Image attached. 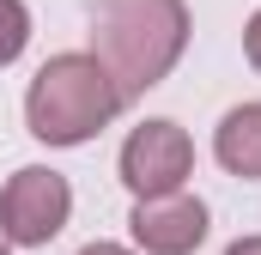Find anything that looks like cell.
Masks as SVG:
<instances>
[{"label":"cell","mask_w":261,"mask_h":255,"mask_svg":"<svg viewBox=\"0 0 261 255\" xmlns=\"http://www.w3.org/2000/svg\"><path fill=\"white\" fill-rule=\"evenodd\" d=\"M91 55L110 67L122 104L152 91L189 43V6L182 0H97L91 12Z\"/></svg>","instance_id":"6da1fadb"},{"label":"cell","mask_w":261,"mask_h":255,"mask_svg":"<svg viewBox=\"0 0 261 255\" xmlns=\"http://www.w3.org/2000/svg\"><path fill=\"white\" fill-rule=\"evenodd\" d=\"M116 110H122V91H116L110 67L97 61V55H55V61L31 79V97H24L31 134L49 140V146L91 140Z\"/></svg>","instance_id":"7a4b0ae2"},{"label":"cell","mask_w":261,"mask_h":255,"mask_svg":"<svg viewBox=\"0 0 261 255\" xmlns=\"http://www.w3.org/2000/svg\"><path fill=\"white\" fill-rule=\"evenodd\" d=\"M67 213H73L67 176L43 170V164H24V170L0 189V237L37 249V243H49V237L67 225Z\"/></svg>","instance_id":"3957f363"},{"label":"cell","mask_w":261,"mask_h":255,"mask_svg":"<svg viewBox=\"0 0 261 255\" xmlns=\"http://www.w3.org/2000/svg\"><path fill=\"white\" fill-rule=\"evenodd\" d=\"M189 170H195V146H189V134L176 122H146V128H134L128 146H122V183L140 200L182 189Z\"/></svg>","instance_id":"277c9868"},{"label":"cell","mask_w":261,"mask_h":255,"mask_svg":"<svg viewBox=\"0 0 261 255\" xmlns=\"http://www.w3.org/2000/svg\"><path fill=\"white\" fill-rule=\"evenodd\" d=\"M134 237H140V249L146 255H189L206 237V207H200L195 194L170 189V194H146L140 207H134Z\"/></svg>","instance_id":"5b68a950"},{"label":"cell","mask_w":261,"mask_h":255,"mask_svg":"<svg viewBox=\"0 0 261 255\" xmlns=\"http://www.w3.org/2000/svg\"><path fill=\"white\" fill-rule=\"evenodd\" d=\"M219 164L231 176H261V104H243L219 122V140H213Z\"/></svg>","instance_id":"8992f818"},{"label":"cell","mask_w":261,"mask_h":255,"mask_svg":"<svg viewBox=\"0 0 261 255\" xmlns=\"http://www.w3.org/2000/svg\"><path fill=\"white\" fill-rule=\"evenodd\" d=\"M31 43V12L18 0H0V67L18 61V49Z\"/></svg>","instance_id":"52a82bcc"},{"label":"cell","mask_w":261,"mask_h":255,"mask_svg":"<svg viewBox=\"0 0 261 255\" xmlns=\"http://www.w3.org/2000/svg\"><path fill=\"white\" fill-rule=\"evenodd\" d=\"M243 49H249V61H255V73H261V12L249 18V31H243Z\"/></svg>","instance_id":"ba28073f"},{"label":"cell","mask_w":261,"mask_h":255,"mask_svg":"<svg viewBox=\"0 0 261 255\" xmlns=\"http://www.w3.org/2000/svg\"><path fill=\"white\" fill-rule=\"evenodd\" d=\"M225 255H261V237H243V243H231Z\"/></svg>","instance_id":"9c48e42d"},{"label":"cell","mask_w":261,"mask_h":255,"mask_svg":"<svg viewBox=\"0 0 261 255\" xmlns=\"http://www.w3.org/2000/svg\"><path fill=\"white\" fill-rule=\"evenodd\" d=\"M79 255H128L122 243H91V249H79Z\"/></svg>","instance_id":"30bf717a"},{"label":"cell","mask_w":261,"mask_h":255,"mask_svg":"<svg viewBox=\"0 0 261 255\" xmlns=\"http://www.w3.org/2000/svg\"><path fill=\"white\" fill-rule=\"evenodd\" d=\"M0 255H12V249H6V237H0Z\"/></svg>","instance_id":"8fae6325"}]
</instances>
